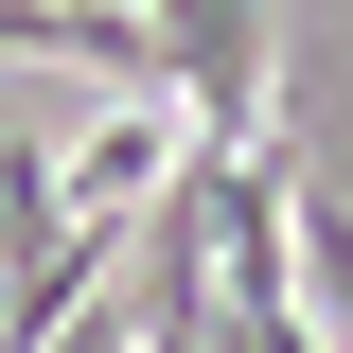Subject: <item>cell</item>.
<instances>
[{"instance_id":"1","label":"cell","mask_w":353,"mask_h":353,"mask_svg":"<svg viewBox=\"0 0 353 353\" xmlns=\"http://www.w3.org/2000/svg\"><path fill=\"white\" fill-rule=\"evenodd\" d=\"M141 18L194 88V159H283V0H141Z\"/></svg>"},{"instance_id":"2","label":"cell","mask_w":353,"mask_h":353,"mask_svg":"<svg viewBox=\"0 0 353 353\" xmlns=\"http://www.w3.org/2000/svg\"><path fill=\"white\" fill-rule=\"evenodd\" d=\"M176 141H194V124H176L159 88H124V106H106V124H88L71 159H53V212H71V230H124L141 194L176 176Z\"/></svg>"}]
</instances>
